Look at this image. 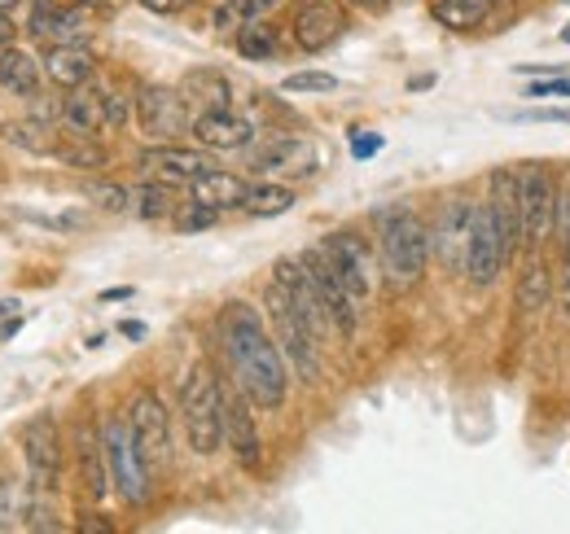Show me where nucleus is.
I'll return each instance as SVG.
<instances>
[{
	"label": "nucleus",
	"mask_w": 570,
	"mask_h": 534,
	"mask_svg": "<svg viewBox=\"0 0 570 534\" xmlns=\"http://www.w3.org/2000/svg\"><path fill=\"white\" fill-rule=\"evenodd\" d=\"M137 162H141V171H149L154 180H167V185H194L203 171H212V158L203 149H185L171 140H158Z\"/></svg>",
	"instance_id": "16"
},
{
	"label": "nucleus",
	"mask_w": 570,
	"mask_h": 534,
	"mask_svg": "<svg viewBox=\"0 0 570 534\" xmlns=\"http://www.w3.org/2000/svg\"><path fill=\"white\" fill-rule=\"evenodd\" d=\"M180 421L189 434V447L198 456H212L224 447V386L207 364H194L180 386Z\"/></svg>",
	"instance_id": "3"
},
{
	"label": "nucleus",
	"mask_w": 570,
	"mask_h": 534,
	"mask_svg": "<svg viewBox=\"0 0 570 534\" xmlns=\"http://www.w3.org/2000/svg\"><path fill=\"white\" fill-rule=\"evenodd\" d=\"M149 13H163V18H171V13H185L194 0H141Z\"/></svg>",
	"instance_id": "44"
},
{
	"label": "nucleus",
	"mask_w": 570,
	"mask_h": 534,
	"mask_svg": "<svg viewBox=\"0 0 570 534\" xmlns=\"http://www.w3.org/2000/svg\"><path fill=\"white\" fill-rule=\"evenodd\" d=\"M497 13V0H434V22L448 31H474Z\"/></svg>",
	"instance_id": "29"
},
{
	"label": "nucleus",
	"mask_w": 570,
	"mask_h": 534,
	"mask_svg": "<svg viewBox=\"0 0 570 534\" xmlns=\"http://www.w3.org/2000/svg\"><path fill=\"white\" fill-rule=\"evenodd\" d=\"M527 97H531V101H549V97H570V79H535V83H527Z\"/></svg>",
	"instance_id": "43"
},
{
	"label": "nucleus",
	"mask_w": 570,
	"mask_h": 534,
	"mask_svg": "<svg viewBox=\"0 0 570 534\" xmlns=\"http://www.w3.org/2000/svg\"><path fill=\"white\" fill-rule=\"evenodd\" d=\"M277 4H282V0H224V4L215 9V27H219V31H237V27L255 22V18H268Z\"/></svg>",
	"instance_id": "33"
},
{
	"label": "nucleus",
	"mask_w": 570,
	"mask_h": 534,
	"mask_svg": "<svg viewBox=\"0 0 570 534\" xmlns=\"http://www.w3.org/2000/svg\"><path fill=\"white\" fill-rule=\"evenodd\" d=\"M45 70L58 88H83L92 79V53L83 44H53L45 58Z\"/></svg>",
	"instance_id": "25"
},
{
	"label": "nucleus",
	"mask_w": 570,
	"mask_h": 534,
	"mask_svg": "<svg viewBox=\"0 0 570 534\" xmlns=\"http://www.w3.org/2000/svg\"><path fill=\"white\" fill-rule=\"evenodd\" d=\"M330 267L338 271V280L352 289V298L364 303L368 294H373V285H377V264H373V246L352 233V228H343V233H330V237H321V246H316Z\"/></svg>",
	"instance_id": "8"
},
{
	"label": "nucleus",
	"mask_w": 570,
	"mask_h": 534,
	"mask_svg": "<svg viewBox=\"0 0 570 534\" xmlns=\"http://www.w3.org/2000/svg\"><path fill=\"white\" fill-rule=\"evenodd\" d=\"M273 280H282L285 285V294L294 298V307H298V316L312 325V334L316 337L334 334V320H330V312H325V303H321V294H316V285H312V276H307L303 259H277Z\"/></svg>",
	"instance_id": "18"
},
{
	"label": "nucleus",
	"mask_w": 570,
	"mask_h": 534,
	"mask_svg": "<svg viewBox=\"0 0 570 534\" xmlns=\"http://www.w3.org/2000/svg\"><path fill=\"white\" fill-rule=\"evenodd\" d=\"M285 92H334L338 88V79L334 75H325V70H298V75H289L282 83Z\"/></svg>",
	"instance_id": "38"
},
{
	"label": "nucleus",
	"mask_w": 570,
	"mask_h": 534,
	"mask_svg": "<svg viewBox=\"0 0 570 534\" xmlns=\"http://www.w3.org/2000/svg\"><path fill=\"white\" fill-rule=\"evenodd\" d=\"M0 44H13V18H9V9H0Z\"/></svg>",
	"instance_id": "48"
},
{
	"label": "nucleus",
	"mask_w": 570,
	"mask_h": 534,
	"mask_svg": "<svg viewBox=\"0 0 570 534\" xmlns=\"http://www.w3.org/2000/svg\"><path fill=\"white\" fill-rule=\"evenodd\" d=\"M101 443H106V465H110V486L119 491V500H128L132 508H141L154 491L149 473L154 468L145 465L141 447H137V434L128 425V416H110L101 425Z\"/></svg>",
	"instance_id": "5"
},
{
	"label": "nucleus",
	"mask_w": 570,
	"mask_h": 534,
	"mask_svg": "<svg viewBox=\"0 0 570 534\" xmlns=\"http://www.w3.org/2000/svg\"><path fill=\"white\" fill-rule=\"evenodd\" d=\"M219 346L233 368V382L250 395V403L264 412H277L289 390V364H285L277 337L268 334L264 316L250 303L233 298L219 312Z\"/></svg>",
	"instance_id": "1"
},
{
	"label": "nucleus",
	"mask_w": 570,
	"mask_h": 534,
	"mask_svg": "<svg viewBox=\"0 0 570 534\" xmlns=\"http://www.w3.org/2000/svg\"><path fill=\"white\" fill-rule=\"evenodd\" d=\"M128 425L137 434V447H141L145 465L149 468H167L171 465V416H167V403L158 399L154 390H137L128 403Z\"/></svg>",
	"instance_id": "10"
},
{
	"label": "nucleus",
	"mask_w": 570,
	"mask_h": 534,
	"mask_svg": "<svg viewBox=\"0 0 570 534\" xmlns=\"http://www.w3.org/2000/svg\"><path fill=\"white\" fill-rule=\"evenodd\" d=\"M0 88H4L9 97L31 101V97L40 92V62H36L31 53H22V49H4V53H0Z\"/></svg>",
	"instance_id": "27"
},
{
	"label": "nucleus",
	"mask_w": 570,
	"mask_h": 534,
	"mask_svg": "<svg viewBox=\"0 0 570 534\" xmlns=\"http://www.w3.org/2000/svg\"><path fill=\"white\" fill-rule=\"evenodd\" d=\"M250 407L255 403H250V395L237 382L224 386V443H228V452L237 456L242 468L264 465V438H259V425H255V412Z\"/></svg>",
	"instance_id": "12"
},
{
	"label": "nucleus",
	"mask_w": 570,
	"mask_h": 534,
	"mask_svg": "<svg viewBox=\"0 0 570 534\" xmlns=\"http://www.w3.org/2000/svg\"><path fill=\"white\" fill-rule=\"evenodd\" d=\"M504 246H500V233H497V219H492V206L479 201L474 206V228H470V259H465V276L470 285L479 289H492L504 271Z\"/></svg>",
	"instance_id": "15"
},
{
	"label": "nucleus",
	"mask_w": 570,
	"mask_h": 534,
	"mask_svg": "<svg viewBox=\"0 0 570 534\" xmlns=\"http://www.w3.org/2000/svg\"><path fill=\"white\" fill-rule=\"evenodd\" d=\"M18 329H22V320H18V316H13V320H4V325H0V342H9Z\"/></svg>",
	"instance_id": "50"
},
{
	"label": "nucleus",
	"mask_w": 570,
	"mask_h": 534,
	"mask_svg": "<svg viewBox=\"0 0 570 534\" xmlns=\"http://www.w3.org/2000/svg\"><path fill=\"white\" fill-rule=\"evenodd\" d=\"M75 461H79V482H83V495L92 504H101L110 495V465H106V443L92 425H79L75 429Z\"/></svg>",
	"instance_id": "20"
},
{
	"label": "nucleus",
	"mask_w": 570,
	"mask_h": 534,
	"mask_svg": "<svg viewBox=\"0 0 570 534\" xmlns=\"http://www.w3.org/2000/svg\"><path fill=\"white\" fill-rule=\"evenodd\" d=\"M259 176H312L316 171V149L312 140L303 136H282V140H268L255 162H250Z\"/></svg>",
	"instance_id": "19"
},
{
	"label": "nucleus",
	"mask_w": 570,
	"mask_h": 534,
	"mask_svg": "<svg viewBox=\"0 0 570 534\" xmlns=\"http://www.w3.org/2000/svg\"><path fill=\"white\" fill-rule=\"evenodd\" d=\"M377 149H382V136H352V154H356V158H373V154H377Z\"/></svg>",
	"instance_id": "45"
},
{
	"label": "nucleus",
	"mask_w": 570,
	"mask_h": 534,
	"mask_svg": "<svg viewBox=\"0 0 570 534\" xmlns=\"http://www.w3.org/2000/svg\"><path fill=\"white\" fill-rule=\"evenodd\" d=\"M562 40H567V44H570V27H567V31H562Z\"/></svg>",
	"instance_id": "55"
},
{
	"label": "nucleus",
	"mask_w": 570,
	"mask_h": 534,
	"mask_svg": "<svg viewBox=\"0 0 570 534\" xmlns=\"http://www.w3.org/2000/svg\"><path fill=\"white\" fill-rule=\"evenodd\" d=\"M504 119H513V123H570V110H509Z\"/></svg>",
	"instance_id": "42"
},
{
	"label": "nucleus",
	"mask_w": 570,
	"mask_h": 534,
	"mask_svg": "<svg viewBox=\"0 0 570 534\" xmlns=\"http://www.w3.org/2000/svg\"><path fill=\"white\" fill-rule=\"evenodd\" d=\"M137 123H141V132L149 140H176L180 132L194 128V115H189L185 92L149 83V88L137 92Z\"/></svg>",
	"instance_id": "11"
},
{
	"label": "nucleus",
	"mask_w": 570,
	"mask_h": 534,
	"mask_svg": "<svg viewBox=\"0 0 570 534\" xmlns=\"http://www.w3.org/2000/svg\"><path fill=\"white\" fill-rule=\"evenodd\" d=\"M189 136H194L203 149H219V154H224V149L250 145V140H255V128H250L242 115H233V110H198Z\"/></svg>",
	"instance_id": "21"
},
{
	"label": "nucleus",
	"mask_w": 570,
	"mask_h": 534,
	"mask_svg": "<svg viewBox=\"0 0 570 534\" xmlns=\"http://www.w3.org/2000/svg\"><path fill=\"white\" fill-rule=\"evenodd\" d=\"M518 185H522V246L544 250L558 224V198H562L558 176L544 162H527L518 167Z\"/></svg>",
	"instance_id": "6"
},
{
	"label": "nucleus",
	"mask_w": 570,
	"mask_h": 534,
	"mask_svg": "<svg viewBox=\"0 0 570 534\" xmlns=\"http://www.w3.org/2000/svg\"><path fill=\"white\" fill-rule=\"evenodd\" d=\"M27 31L45 44H75L88 27H83V13L79 9H62L58 0H31V22Z\"/></svg>",
	"instance_id": "22"
},
{
	"label": "nucleus",
	"mask_w": 570,
	"mask_h": 534,
	"mask_svg": "<svg viewBox=\"0 0 570 534\" xmlns=\"http://www.w3.org/2000/svg\"><path fill=\"white\" fill-rule=\"evenodd\" d=\"M264 307H268L273 337H277V346H282L285 364L294 368V377H298V382H316V377H321V350H316L321 337L312 334V325L298 316V307H294V298L285 294L282 280H273V285L264 289Z\"/></svg>",
	"instance_id": "4"
},
{
	"label": "nucleus",
	"mask_w": 570,
	"mask_h": 534,
	"mask_svg": "<svg viewBox=\"0 0 570 534\" xmlns=\"http://www.w3.org/2000/svg\"><path fill=\"white\" fill-rule=\"evenodd\" d=\"M137 289L132 285H119V289H101V303H128Z\"/></svg>",
	"instance_id": "47"
},
{
	"label": "nucleus",
	"mask_w": 570,
	"mask_h": 534,
	"mask_svg": "<svg viewBox=\"0 0 570 534\" xmlns=\"http://www.w3.org/2000/svg\"><path fill=\"white\" fill-rule=\"evenodd\" d=\"M488 206H492V219H497L504 259L513 264L527 250L522 246V185H518V167H497L492 171V180H488Z\"/></svg>",
	"instance_id": "13"
},
{
	"label": "nucleus",
	"mask_w": 570,
	"mask_h": 534,
	"mask_svg": "<svg viewBox=\"0 0 570 534\" xmlns=\"http://www.w3.org/2000/svg\"><path fill=\"white\" fill-rule=\"evenodd\" d=\"M18 4H22V0H0V9H9V13H13Z\"/></svg>",
	"instance_id": "53"
},
{
	"label": "nucleus",
	"mask_w": 570,
	"mask_h": 534,
	"mask_svg": "<svg viewBox=\"0 0 570 534\" xmlns=\"http://www.w3.org/2000/svg\"><path fill=\"white\" fill-rule=\"evenodd\" d=\"M215 219H219V210L198 198H189L176 206V233H203V228H212Z\"/></svg>",
	"instance_id": "36"
},
{
	"label": "nucleus",
	"mask_w": 570,
	"mask_h": 534,
	"mask_svg": "<svg viewBox=\"0 0 570 534\" xmlns=\"http://www.w3.org/2000/svg\"><path fill=\"white\" fill-rule=\"evenodd\" d=\"M343 31H347V13L330 0H312L294 13V44L303 53H325Z\"/></svg>",
	"instance_id": "17"
},
{
	"label": "nucleus",
	"mask_w": 570,
	"mask_h": 534,
	"mask_svg": "<svg viewBox=\"0 0 570 534\" xmlns=\"http://www.w3.org/2000/svg\"><path fill=\"white\" fill-rule=\"evenodd\" d=\"M246 194H250V185H246L242 176H233V171H219V167L203 171V176L189 185V198L207 201L219 215H224V210H242Z\"/></svg>",
	"instance_id": "23"
},
{
	"label": "nucleus",
	"mask_w": 570,
	"mask_h": 534,
	"mask_svg": "<svg viewBox=\"0 0 570 534\" xmlns=\"http://www.w3.org/2000/svg\"><path fill=\"white\" fill-rule=\"evenodd\" d=\"M549 294H553V276H549V267L540 259V250H531V259L522 264L518 280H513V298L531 316V312H544L549 307Z\"/></svg>",
	"instance_id": "26"
},
{
	"label": "nucleus",
	"mask_w": 570,
	"mask_h": 534,
	"mask_svg": "<svg viewBox=\"0 0 570 534\" xmlns=\"http://www.w3.org/2000/svg\"><path fill=\"white\" fill-rule=\"evenodd\" d=\"M58 158L67 167H79V171H92V167H106V154L92 145V136H75V145H62Z\"/></svg>",
	"instance_id": "37"
},
{
	"label": "nucleus",
	"mask_w": 570,
	"mask_h": 534,
	"mask_svg": "<svg viewBox=\"0 0 570 534\" xmlns=\"http://www.w3.org/2000/svg\"><path fill=\"white\" fill-rule=\"evenodd\" d=\"M4 140H9V145H18V149H27V154H58V149H62L58 132H53L49 123H40V119L9 123V128H4Z\"/></svg>",
	"instance_id": "31"
},
{
	"label": "nucleus",
	"mask_w": 570,
	"mask_h": 534,
	"mask_svg": "<svg viewBox=\"0 0 570 534\" xmlns=\"http://www.w3.org/2000/svg\"><path fill=\"white\" fill-rule=\"evenodd\" d=\"M128 119H132V101H128V92H106V128H110V132H124Z\"/></svg>",
	"instance_id": "40"
},
{
	"label": "nucleus",
	"mask_w": 570,
	"mask_h": 534,
	"mask_svg": "<svg viewBox=\"0 0 570 534\" xmlns=\"http://www.w3.org/2000/svg\"><path fill=\"white\" fill-rule=\"evenodd\" d=\"M88 198L97 201V206H106V210H119V215L132 210V189L128 185H101L97 180V185H88Z\"/></svg>",
	"instance_id": "39"
},
{
	"label": "nucleus",
	"mask_w": 570,
	"mask_h": 534,
	"mask_svg": "<svg viewBox=\"0 0 570 534\" xmlns=\"http://www.w3.org/2000/svg\"><path fill=\"white\" fill-rule=\"evenodd\" d=\"M553 237H558V246H562V264H570V180H567V189H562V198H558V224H553Z\"/></svg>",
	"instance_id": "41"
},
{
	"label": "nucleus",
	"mask_w": 570,
	"mask_h": 534,
	"mask_svg": "<svg viewBox=\"0 0 570 534\" xmlns=\"http://www.w3.org/2000/svg\"><path fill=\"white\" fill-rule=\"evenodd\" d=\"M132 210H137L141 219H167V215L176 210V201H171V185H167V180H154V185L132 189Z\"/></svg>",
	"instance_id": "34"
},
{
	"label": "nucleus",
	"mask_w": 570,
	"mask_h": 534,
	"mask_svg": "<svg viewBox=\"0 0 570 534\" xmlns=\"http://www.w3.org/2000/svg\"><path fill=\"white\" fill-rule=\"evenodd\" d=\"M294 206V189H285V185H273V180H264V185H250V194L242 201V210L246 215H255V219H273V215H285Z\"/></svg>",
	"instance_id": "32"
},
{
	"label": "nucleus",
	"mask_w": 570,
	"mask_h": 534,
	"mask_svg": "<svg viewBox=\"0 0 570 534\" xmlns=\"http://www.w3.org/2000/svg\"><path fill=\"white\" fill-rule=\"evenodd\" d=\"M18 307H22L18 298H0V316H18Z\"/></svg>",
	"instance_id": "51"
},
{
	"label": "nucleus",
	"mask_w": 570,
	"mask_h": 534,
	"mask_svg": "<svg viewBox=\"0 0 570 534\" xmlns=\"http://www.w3.org/2000/svg\"><path fill=\"white\" fill-rule=\"evenodd\" d=\"M558 307L570 320V264H562V280H558Z\"/></svg>",
	"instance_id": "46"
},
{
	"label": "nucleus",
	"mask_w": 570,
	"mask_h": 534,
	"mask_svg": "<svg viewBox=\"0 0 570 534\" xmlns=\"http://www.w3.org/2000/svg\"><path fill=\"white\" fill-rule=\"evenodd\" d=\"M303 259V267H307V276H312V285H316V294H321V303H325V312H330V320H334V329L343 337L356 334L360 325V303L352 298V289L338 280V271L330 267V259L312 246V250H303L298 255Z\"/></svg>",
	"instance_id": "14"
},
{
	"label": "nucleus",
	"mask_w": 570,
	"mask_h": 534,
	"mask_svg": "<svg viewBox=\"0 0 570 534\" xmlns=\"http://www.w3.org/2000/svg\"><path fill=\"white\" fill-rule=\"evenodd\" d=\"M430 83H434V75H417V79H409V88H413V92H422V88H430Z\"/></svg>",
	"instance_id": "52"
},
{
	"label": "nucleus",
	"mask_w": 570,
	"mask_h": 534,
	"mask_svg": "<svg viewBox=\"0 0 570 534\" xmlns=\"http://www.w3.org/2000/svg\"><path fill=\"white\" fill-rule=\"evenodd\" d=\"M180 92L198 110H228V101H233V88H228V79L219 70H189Z\"/></svg>",
	"instance_id": "28"
},
{
	"label": "nucleus",
	"mask_w": 570,
	"mask_h": 534,
	"mask_svg": "<svg viewBox=\"0 0 570 534\" xmlns=\"http://www.w3.org/2000/svg\"><path fill=\"white\" fill-rule=\"evenodd\" d=\"M352 4H364V9H373V4H382V0H352Z\"/></svg>",
	"instance_id": "54"
},
{
	"label": "nucleus",
	"mask_w": 570,
	"mask_h": 534,
	"mask_svg": "<svg viewBox=\"0 0 570 534\" xmlns=\"http://www.w3.org/2000/svg\"><path fill=\"white\" fill-rule=\"evenodd\" d=\"M237 53L246 62H268L277 53V27H268V18H255V22L237 27Z\"/></svg>",
	"instance_id": "30"
},
{
	"label": "nucleus",
	"mask_w": 570,
	"mask_h": 534,
	"mask_svg": "<svg viewBox=\"0 0 570 534\" xmlns=\"http://www.w3.org/2000/svg\"><path fill=\"white\" fill-rule=\"evenodd\" d=\"M474 206L470 198H448L439 206L434 224H430V255L434 264L452 276H465V259H470V228H474Z\"/></svg>",
	"instance_id": "7"
},
{
	"label": "nucleus",
	"mask_w": 570,
	"mask_h": 534,
	"mask_svg": "<svg viewBox=\"0 0 570 534\" xmlns=\"http://www.w3.org/2000/svg\"><path fill=\"white\" fill-rule=\"evenodd\" d=\"M22 456H27V473H31V495L45 500L58 491V477H62V434L53 425V416H36L27 421L22 429Z\"/></svg>",
	"instance_id": "9"
},
{
	"label": "nucleus",
	"mask_w": 570,
	"mask_h": 534,
	"mask_svg": "<svg viewBox=\"0 0 570 534\" xmlns=\"http://www.w3.org/2000/svg\"><path fill=\"white\" fill-rule=\"evenodd\" d=\"M373 233H377V250H382V271L395 289H413L430 267V228L426 219L404 206V201H391V206H377L373 210Z\"/></svg>",
	"instance_id": "2"
},
{
	"label": "nucleus",
	"mask_w": 570,
	"mask_h": 534,
	"mask_svg": "<svg viewBox=\"0 0 570 534\" xmlns=\"http://www.w3.org/2000/svg\"><path fill=\"white\" fill-rule=\"evenodd\" d=\"M119 334L132 337V342H141V337H145V325H141V320H124V325H119Z\"/></svg>",
	"instance_id": "49"
},
{
	"label": "nucleus",
	"mask_w": 570,
	"mask_h": 534,
	"mask_svg": "<svg viewBox=\"0 0 570 534\" xmlns=\"http://www.w3.org/2000/svg\"><path fill=\"white\" fill-rule=\"evenodd\" d=\"M27 491H31V486H27ZM27 491L13 486V482H0V531H13V526H22V517H31Z\"/></svg>",
	"instance_id": "35"
},
{
	"label": "nucleus",
	"mask_w": 570,
	"mask_h": 534,
	"mask_svg": "<svg viewBox=\"0 0 570 534\" xmlns=\"http://www.w3.org/2000/svg\"><path fill=\"white\" fill-rule=\"evenodd\" d=\"M62 123L71 136H97L106 128V92L97 88H71V97L62 101Z\"/></svg>",
	"instance_id": "24"
}]
</instances>
